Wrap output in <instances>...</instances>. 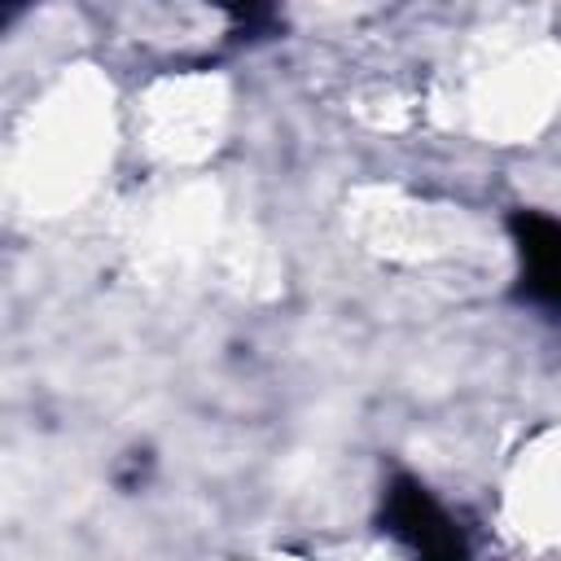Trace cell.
Segmentation results:
<instances>
[{
	"label": "cell",
	"mask_w": 561,
	"mask_h": 561,
	"mask_svg": "<svg viewBox=\"0 0 561 561\" xmlns=\"http://www.w3.org/2000/svg\"><path fill=\"white\" fill-rule=\"evenodd\" d=\"M381 526H386L399 543H408L412 552H421V557L447 561V557H465V552H469L465 539H460V530H456V522L438 508V500H434L416 478H394V482L386 486Z\"/></svg>",
	"instance_id": "obj_1"
},
{
	"label": "cell",
	"mask_w": 561,
	"mask_h": 561,
	"mask_svg": "<svg viewBox=\"0 0 561 561\" xmlns=\"http://www.w3.org/2000/svg\"><path fill=\"white\" fill-rule=\"evenodd\" d=\"M508 232L522 259V294L539 307L561 311V219L539 210H513Z\"/></svg>",
	"instance_id": "obj_2"
},
{
	"label": "cell",
	"mask_w": 561,
	"mask_h": 561,
	"mask_svg": "<svg viewBox=\"0 0 561 561\" xmlns=\"http://www.w3.org/2000/svg\"><path fill=\"white\" fill-rule=\"evenodd\" d=\"M219 4L232 13L237 31H245V35H254V31H267V26H272V0H219Z\"/></svg>",
	"instance_id": "obj_3"
},
{
	"label": "cell",
	"mask_w": 561,
	"mask_h": 561,
	"mask_svg": "<svg viewBox=\"0 0 561 561\" xmlns=\"http://www.w3.org/2000/svg\"><path fill=\"white\" fill-rule=\"evenodd\" d=\"M22 4H26V0H9V18H13V13L22 9Z\"/></svg>",
	"instance_id": "obj_4"
}]
</instances>
